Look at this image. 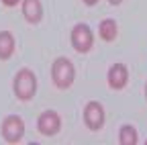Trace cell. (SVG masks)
<instances>
[{
	"label": "cell",
	"mask_w": 147,
	"mask_h": 145,
	"mask_svg": "<svg viewBox=\"0 0 147 145\" xmlns=\"http://www.w3.org/2000/svg\"><path fill=\"white\" fill-rule=\"evenodd\" d=\"M12 90L18 100H31L37 92V76L27 67L18 69L12 80Z\"/></svg>",
	"instance_id": "6da1fadb"
},
{
	"label": "cell",
	"mask_w": 147,
	"mask_h": 145,
	"mask_svg": "<svg viewBox=\"0 0 147 145\" xmlns=\"http://www.w3.org/2000/svg\"><path fill=\"white\" fill-rule=\"evenodd\" d=\"M51 78L53 84L59 90H65L74 84V78H76V69H74V63L67 57H57L51 65Z\"/></svg>",
	"instance_id": "7a4b0ae2"
},
{
	"label": "cell",
	"mask_w": 147,
	"mask_h": 145,
	"mask_svg": "<svg viewBox=\"0 0 147 145\" xmlns=\"http://www.w3.org/2000/svg\"><path fill=\"white\" fill-rule=\"evenodd\" d=\"M69 41H71V47L76 49L78 53H88L92 49V43H94V35H92L88 25L80 23V25H76L71 29Z\"/></svg>",
	"instance_id": "3957f363"
},
{
	"label": "cell",
	"mask_w": 147,
	"mask_h": 145,
	"mask_svg": "<svg viewBox=\"0 0 147 145\" xmlns=\"http://www.w3.org/2000/svg\"><path fill=\"white\" fill-rule=\"evenodd\" d=\"M0 131H2V137L8 141V143H18L25 135V123L21 117L16 115H10L2 121V127H0Z\"/></svg>",
	"instance_id": "277c9868"
},
{
	"label": "cell",
	"mask_w": 147,
	"mask_h": 145,
	"mask_svg": "<svg viewBox=\"0 0 147 145\" xmlns=\"http://www.w3.org/2000/svg\"><path fill=\"white\" fill-rule=\"evenodd\" d=\"M84 123H86L88 129H92V131H98L100 127L104 125V108H102L100 102L90 100L84 106Z\"/></svg>",
	"instance_id": "5b68a950"
},
{
	"label": "cell",
	"mask_w": 147,
	"mask_h": 145,
	"mask_svg": "<svg viewBox=\"0 0 147 145\" xmlns=\"http://www.w3.org/2000/svg\"><path fill=\"white\" fill-rule=\"evenodd\" d=\"M37 129H39L41 135H47V137L55 135V133L61 129V119H59V115L55 113V111H45V113H41L39 119H37Z\"/></svg>",
	"instance_id": "8992f818"
},
{
	"label": "cell",
	"mask_w": 147,
	"mask_h": 145,
	"mask_svg": "<svg viewBox=\"0 0 147 145\" xmlns=\"http://www.w3.org/2000/svg\"><path fill=\"white\" fill-rule=\"evenodd\" d=\"M129 82V71L125 63H115L108 69V86L113 90H123Z\"/></svg>",
	"instance_id": "52a82bcc"
},
{
	"label": "cell",
	"mask_w": 147,
	"mask_h": 145,
	"mask_svg": "<svg viewBox=\"0 0 147 145\" xmlns=\"http://www.w3.org/2000/svg\"><path fill=\"white\" fill-rule=\"evenodd\" d=\"M23 14H25V21L31 25H37L43 19V6H41V0H23Z\"/></svg>",
	"instance_id": "ba28073f"
},
{
	"label": "cell",
	"mask_w": 147,
	"mask_h": 145,
	"mask_svg": "<svg viewBox=\"0 0 147 145\" xmlns=\"http://www.w3.org/2000/svg\"><path fill=\"white\" fill-rule=\"evenodd\" d=\"M14 53V37L8 31H0V59L6 61Z\"/></svg>",
	"instance_id": "9c48e42d"
},
{
	"label": "cell",
	"mask_w": 147,
	"mask_h": 145,
	"mask_svg": "<svg viewBox=\"0 0 147 145\" xmlns=\"http://www.w3.org/2000/svg\"><path fill=\"white\" fill-rule=\"evenodd\" d=\"M98 33H100V39L102 41H115L117 39V35H119V27H117V21H113V19H104V21H100V25H98Z\"/></svg>",
	"instance_id": "30bf717a"
},
{
	"label": "cell",
	"mask_w": 147,
	"mask_h": 145,
	"mask_svg": "<svg viewBox=\"0 0 147 145\" xmlns=\"http://www.w3.org/2000/svg\"><path fill=\"white\" fill-rule=\"evenodd\" d=\"M119 141L121 145H135L137 143V131L133 125H123L119 131Z\"/></svg>",
	"instance_id": "8fae6325"
},
{
	"label": "cell",
	"mask_w": 147,
	"mask_h": 145,
	"mask_svg": "<svg viewBox=\"0 0 147 145\" xmlns=\"http://www.w3.org/2000/svg\"><path fill=\"white\" fill-rule=\"evenodd\" d=\"M18 2H23V0H2V4H4V6H16Z\"/></svg>",
	"instance_id": "7c38bea8"
},
{
	"label": "cell",
	"mask_w": 147,
	"mask_h": 145,
	"mask_svg": "<svg viewBox=\"0 0 147 145\" xmlns=\"http://www.w3.org/2000/svg\"><path fill=\"white\" fill-rule=\"evenodd\" d=\"M98 0H84V4H88V6H92V4H96Z\"/></svg>",
	"instance_id": "4fadbf2b"
},
{
	"label": "cell",
	"mask_w": 147,
	"mask_h": 145,
	"mask_svg": "<svg viewBox=\"0 0 147 145\" xmlns=\"http://www.w3.org/2000/svg\"><path fill=\"white\" fill-rule=\"evenodd\" d=\"M108 2H110V4H121L123 0H108Z\"/></svg>",
	"instance_id": "5bb4252c"
},
{
	"label": "cell",
	"mask_w": 147,
	"mask_h": 145,
	"mask_svg": "<svg viewBox=\"0 0 147 145\" xmlns=\"http://www.w3.org/2000/svg\"><path fill=\"white\" fill-rule=\"evenodd\" d=\"M145 96H147V84H145Z\"/></svg>",
	"instance_id": "9a60e30c"
}]
</instances>
